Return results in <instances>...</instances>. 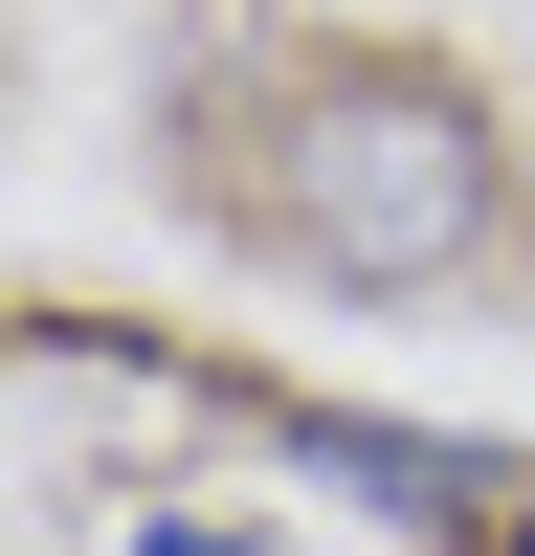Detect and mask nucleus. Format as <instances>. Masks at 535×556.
Segmentation results:
<instances>
[{
    "label": "nucleus",
    "mask_w": 535,
    "mask_h": 556,
    "mask_svg": "<svg viewBox=\"0 0 535 556\" xmlns=\"http://www.w3.org/2000/svg\"><path fill=\"white\" fill-rule=\"evenodd\" d=\"M134 556H246V534H134Z\"/></svg>",
    "instance_id": "f03ea898"
},
{
    "label": "nucleus",
    "mask_w": 535,
    "mask_h": 556,
    "mask_svg": "<svg viewBox=\"0 0 535 556\" xmlns=\"http://www.w3.org/2000/svg\"><path fill=\"white\" fill-rule=\"evenodd\" d=\"M246 223H268V267L401 312V290H469V267H490L513 156H490V112L446 67H312L290 112L246 134Z\"/></svg>",
    "instance_id": "f257e3e1"
}]
</instances>
